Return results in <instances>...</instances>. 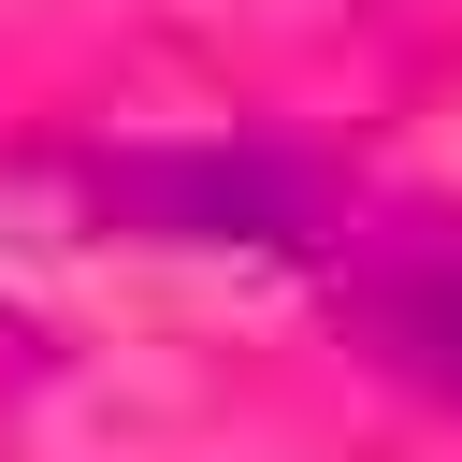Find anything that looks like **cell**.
<instances>
[{
    "label": "cell",
    "instance_id": "cell-1",
    "mask_svg": "<svg viewBox=\"0 0 462 462\" xmlns=\"http://www.w3.org/2000/svg\"><path fill=\"white\" fill-rule=\"evenodd\" d=\"M87 188H101V217H130L159 245H260V260L332 245L318 173L274 159V144H144V159H101Z\"/></svg>",
    "mask_w": 462,
    "mask_h": 462
},
{
    "label": "cell",
    "instance_id": "cell-2",
    "mask_svg": "<svg viewBox=\"0 0 462 462\" xmlns=\"http://www.w3.org/2000/svg\"><path fill=\"white\" fill-rule=\"evenodd\" d=\"M332 318L404 390L462 404V231H332Z\"/></svg>",
    "mask_w": 462,
    "mask_h": 462
}]
</instances>
